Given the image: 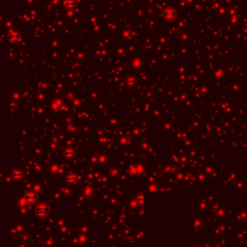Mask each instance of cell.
<instances>
[{"label": "cell", "instance_id": "3957f363", "mask_svg": "<svg viewBox=\"0 0 247 247\" xmlns=\"http://www.w3.org/2000/svg\"><path fill=\"white\" fill-rule=\"evenodd\" d=\"M144 201H145V196L143 193H139L136 196V203L139 206H143L144 205Z\"/></svg>", "mask_w": 247, "mask_h": 247}, {"label": "cell", "instance_id": "6da1fadb", "mask_svg": "<svg viewBox=\"0 0 247 247\" xmlns=\"http://www.w3.org/2000/svg\"><path fill=\"white\" fill-rule=\"evenodd\" d=\"M23 200L25 203L29 204V205H33L37 202L38 200V195L33 192V191H29V192H26L23 196Z\"/></svg>", "mask_w": 247, "mask_h": 247}, {"label": "cell", "instance_id": "277c9868", "mask_svg": "<svg viewBox=\"0 0 247 247\" xmlns=\"http://www.w3.org/2000/svg\"><path fill=\"white\" fill-rule=\"evenodd\" d=\"M13 178L16 180H21L22 178V173L21 171H15L13 173Z\"/></svg>", "mask_w": 247, "mask_h": 247}, {"label": "cell", "instance_id": "5b68a950", "mask_svg": "<svg viewBox=\"0 0 247 247\" xmlns=\"http://www.w3.org/2000/svg\"><path fill=\"white\" fill-rule=\"evenodd\" d=\"M84 195H85L86 197H92V196L94 195V191H93V189H91L90 187H88V188H86V189L84 190Z\"/></svg>", "mask_w": 247, "mask_h": 247}, {"label": "cell", "instance_id": "8992f818", "mask_svg": "<svg viewBox=\"0 0 247 247\" xmlns=\"http://www.w3.org/2000/svg\"><path fill=\"white\" fill-rule=\"evenodd\" d=\"M68 181H69V183H74L75 179H74V177H69L68 178Z\"/></svg>", "mask_w": 247, "mask_h": 247}, {"label": "cell", "instance_id": "7a4b0ae2", "mask_svg": "<svg viewBox=\"0 0 247 247\" xmlns=\"http://www.w3.org/2000/svg\"><path fill=\"white\" fill-rule=\"evenodd\" d=\"M36 212L39 214V215H46L48 212H49V207L48 205L45 204V203H41L40 205H39L37 207V209H36Z\"/></svg>", "mask_w": 247, "mask_h": 247}]
</instances>
